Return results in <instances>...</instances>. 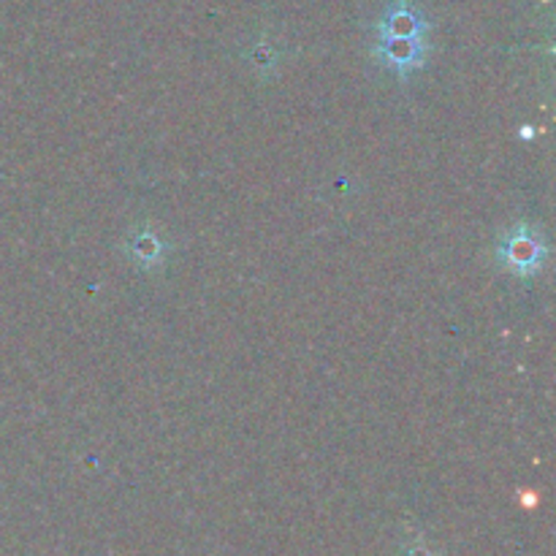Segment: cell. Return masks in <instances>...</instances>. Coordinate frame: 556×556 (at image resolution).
I'll list each match as a JSON object with an SVG mask.
<instances>
[{"label":"cell","instance_id":"cell-1","mask_svg":"<svg viewBox=\"0 0 556 556\" xmlns=\"http://www.w3.org/2000/svg\"><path fill=\"white\" fill-rule=\"evenodd\" d=\"M548 255V244L543 233L530 223H519L510 228L497 244V261L503 269H508L516 277H535L543 269Z\"/></svg>","mask_w":556,"mask_h":556},{"label":"cell","instance_id":"cell-3","mask_svg":"<svg viewBox=\"0 0 556 556\" xmlns=\"http://www.w3.org/2000/svg\"><path fill=\"white\" fill-rule=\"evenodd\" d=\"M427 16L410 0H394L378 25V38H413L427 41Z\"/></svg>","mask_w":556,"mask_h":556},{"label":"cell","instance_id":"cell-2","mask_svg":"<svg viewBox=\"0 0 556 556\" xmlns=\"http://www.w3.org/2000/svg\"><path fill=\"white\" fill-rule=\"evenodd\" d=\"M123 250L136 269L155 271L166 264L172 244H168L166 239H163V233H157L150 223H139V226L128 231Z\"/></svg>","mask_w":556,"mask_h":556}]
</instances>
